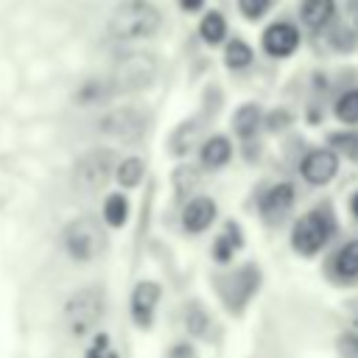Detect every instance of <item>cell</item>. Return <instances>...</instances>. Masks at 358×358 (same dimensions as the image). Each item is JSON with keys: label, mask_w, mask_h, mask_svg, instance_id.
Segmentation results:
<instances>
[{"label": "cell", "mask_w": 358, "mask_h": 358, "mask_svg": "<svg viewBox=\"0 0 358 358\" xmlns=\"http://www.w3.org/2000/svg\"><path fill=\"white\" fill-rule=\"evenodd\" d=\"M162 17L148 0H126L109 17V34L115 39H143L157 34Z\"/></svg>", "instance_id": "1"}, {"label": "cell", "mask_w": 358, "mask_h": 358, "mask_svg": "<svg viewBox=\"0 0 358 358\" xmlns=\"http://www.w3.org/2000/svg\"><path fill=\"white\" fill-rule=\"evenodd\" d=\"M103 310H106V294L101 285H84V288L73 291L64 302L67 330L73 336H87L103 319Z\"/></svg>", "instance_id": "2"}, {"label": "cell", "mask_w": 358, "mask_h": 358, "mask_svg": "<svg viewBox=\"0 0 358 358\" xmlns=\"http://www.w3.org/2000/svg\"><path fill=\"white\" fill-rule=\"evenodd\" d=\"M62 241L73 260L90 263L106 249V229L101 227V221L95 215H78L64 227Z\"/></svg>", "instance_id": "3"}, {"label": "cell", "mask_w": 358, "mask_h": 358, "mask_svg": "<svg viewBox=\"0 0 358 358\" xmlns=\"http://www.w3.org/2000/svg\"><path fill=\"white\" fill-rule=\"evenodd\" d=\"M157 59L145 50H134V53H123L117 62H115V70H112V90L115 92H140L145 87L154 84L157 78Z\"/></svg>", "instance_id": "4"}, {"label": "cell", "mask_w": 358, "mask_h": 358, "mask_svg": "<svg viewBox=\"0 0 358 358\" xmlns=\"http://www.w3.org/2000/svg\"><path fill=\"white\" fill-rule=\"evenodd\" d=\"M117 165V154L112 148H92L81 154L73 165V185L81 193H98L106 187Z\"/></svg>", "instance_id": "5"}, {"label": "cell", "mask_w": 358, "mask_h": 358, "mask_svg": "<svg viewBox=\"0 0 358 358\" xmlns=\"http://www.w3.org/2000/svg\"><path fill=\"white\" fill-rule=\"evenodd\" d=\"M336 232V221L327 210H310L305 213L296 224H294V232H291V243L299 255H316L327 241L330 235Z\"/></svg>", "instance_id": "6"}, {"label": "cell", "mask_w": 358, "mask_h": 358, "mask_svg": "<svg viewBox=\"0 0 358 358\" xmlns=\"http://www.w3.org/2000/svg\"><path fill=\"white\" fill-rule=\"evenodd\" d=\"M148 129V115L137 106H120L98 120V131L117 143H137Z\"/></svg>", "instance_id": "7"}, {"label": "cell", "mask_w": 358, "mask_h": 358, "mask_svg": "<svg viewBox=\"0 0 358 358\" xmlns=\"http://www.w3.org/2000/svg\"><path fill=\"white\" fill-rule=\"evenodd\" d=\"M257 282H260V271H257L255 266H243V268L232 271L229 277H224V282H218V294H221L224 302L238 313V310L249 302V296L255 294Z\"/></svg>", "instance_id": "8"}, {"label": "cell", "mask_w": 358, "mask_h": 358, "mask_svg": "<svg viewBox=\"0 0 358 358\" xmlns=\"http://www.w3.org/2000/svg\"><path fill=\"white\" fill-rule=\"evenodd\" d=\"M299 171H302L305 182H310V185H327L336 176V171H338V157L330 148H316V151L305 154Z\"/></svg>", "instance_id": "9"}, {"label": "cell", "mask_w": 358, "mask_h": 358, "mask_svg": "<svg viewBox=\"0 0 358 358\" xmlns=\"http://www.w3.org/2000/svg\"><path fill=\"white\" fill-rule=\"evenodd\" d=\"M296 45H299V34L291 22H274L263 31V50L268 56H277V59L291 56L296 50Z\"/></svg>", "instance_id": "10"}, {"label": "cell", "mask_w": 358, "mask_h": 358, "mask_svg": "<svg viewBox=\"0 0 358 358\" xmlns=\"http://www.w3.org/2000/svg\"><path fill=\"white\" fill-rule=\"evenodd\" d=\"M159 285L151 282V280H143L134 285L131 291V319L140 324V327H148L151 319H154V310H157V302H159Z\"/></svg>", "instance_id": "11"}, {"label": "cell", "mask_w": 358, "mask_h": 358, "mask_svg": "<svg viewBox=\"0 0 358 358\" xmlns=\"http://www.w3.org/2000/svg\"><path fill=\"white\" fill-rule=\"evenodd\" d=\"M294 185H288V182H280V185H274L263 199H260V213H263V218L266 221H280L288 210H291V204H294Z\"/></svg>", "instance_id": "12"}, {"label": "cell", "mask_w": 358, "mask_h": 358, "mask_svg": "<svg viewBox=\"0 0 358 358\" xmlns=\"http://www.w3.org/2000/svg\"><path fill=\"white\" fill-rule=\"evenodd\" d=\"M213 218H215V201H213L210 196H196V199L185 207V213H182V224H185L187 232H201V229H207V227L213 224Z\"/></svg>", "instance_id": "13"}, {"label": "cell", "mask_w": 358, "mask_h": 358, "mask_svg": "<svg viewBox=\"0 0 358 358\" xmlns=\"http://www.w3.org/2000/svg\"><path fill=\"white\" fill-rule=\"evenodd\" d=\"M112 95H115V90H112V81H109V78H87V81L76 90L73 101H76L78 106H92V103H106Z\"/></svg>", "instance_id": "14"}, {"label": "cell", "mask_w": 358, "mask_h": 358, "mask_svg": "<svg viewBox=\"0 0 358 358\" xmlns=\"http://www.w3.org/2000/svg\"><path fill=\"white\" fill-rule=\"evenodd\" d=\"M241 246H243L241 229H238V224H235V221H229V224L224 227V232L218 235V241H215V246H213V255H215V260H218V263H229V260H232V255H235Z\"/></svg>", "instance_id": "15"}, {"label": "cell", "mask_w": 358, "mask_h": 358, "mask_svg": "<svg viewBox=\"0 0 358 358\" xmlns=\"http://www.w3.org/2000/svg\"><path fill=\"white\" fill-rule=\"evenodd\" d=\"M299 14H302V22H305L308 28L319 31V28L327 25L330 17H333V0H305L302 8H299Z\"/></svg>", "instance_id": "16"}, {"label": "cell", "mask_w": 358, "mask_h": 358, "mask_svg": "<svg viewBox=\"0 0 358 358\" xmlns=\"http://www.w3.org/2000/svg\"><path fill=\"white\" fill-rule=\"evenodd\" d=\"M229 157H232V145H229V140H227L224 134H215V137H210V140L201 145V162H204L207 168H218V165H224Z\"/></svg>", "instance_id": "17"}, {"label": "cell", "mask_w": 358, "mask_h": 358, "mask_svg": "<svg viewBox=\"0 0 358 358\" xmlns=\"http://www.w3.org/2000/svg\"><path fill=\"white\" fill-rule=\"evenodd\" d=\"M143 173H145V162L140 157H126L115 165V176L120 187H137L143 182Z\"/></svg>", "instance_id": "18"}, {"label": "cell", "mask_w": 358, "mask_h": 358, "mask_svg": "<svg viewBox=\"0 0 358 358\" xmlns=\"http://www.w3.org/2000/svg\"><path fill=\"white\" fill-rule=\"evenodd\" d=\"M336 274L344 280L358 277V241H350L341 246V252L336 255Z\"/></svg>", "instance_id": "19"}, {"label": "cell", "mask_w": 358, "mask_h": 358, "mask_svg": "<svg viewBox=\"0 0 358 358\" xmlns=\"http://www.w3.org/2000/svg\"><path fill=\"white\" fill-rule=\"evenodd\" d=\"M129 218V201L123 193H109L103 201V221L109 227H123Z\"/></svg>", "instance_id": "20"}, {"label": "cell", "mask_w": 358, "mask_h": 358, "mask_svg": "<svg viewBox=\"0 0 358 358\" xmlns=\"http://www.w3.org/2000/svg\"><path fill=\"white\" fill-rule=\"evenodd\" d=\"M235 131L243 137V140H249L255 131H257V126H260V109L255 106V103H243L238 112H235Z\"/></svg>", "instance_id": "21"}, {"label": "cell", "mask_w": 358, "mask_h": 358, "mask_svg": "<svg viewBox=\"0 0 358 358\" xmlns=\"http://www.w3.org/2000/svg\"><path fill=\"white\" fill-rule=\"evenodd\" d=\"M199 34H201V39H204V42L218 45V42L224 39V34H227V22H224V17H221L218 11H210V14L201 20Z\"/></svg>", "instance_id": "22"}, {"label": "cell", "mask_w": 358, "mask_h": 358, "mask_svg": "<svg viewBox=\"0 0 358 358\" xmlns=\"http://www.w3.org/2000/svg\"><path fill=\"white\" fill-rule=\"evenodd\" d=\"M196 137H199V123H182L176 131H173V137H171V151L173 154H185V151H190V145L196 143Z\"/></svg>", "instance_id": "23"}, {"label": "cell", "mask_w": 358, "mask_h": 358, "mask_svg": "<svg viewBox=\"0 0 358 358\" xmlns=\"http://www.w3.org/2000/svg\"><path fill=\"white\" fill-rule=\"evenodd\" d=\"M224 62L229 64V67H246L249 62H252V48L243 42V39H232L229 45H227V50H224Z\"/></svg>", "instance_id": "24"}, {"label": "cell", "mask_w": 358, "mask_h": 358, "mask_svg": "<svg viewBox=\"0 0 358 358\" xmlns=\"http://www.w3.org/2000/svg\"><path fill=\"white\" fill-rule=\"evenodd\" d=\"M336 117L344 123H358V90H350L336 101Z\"/></svg>", "instance_id": "25"}, {"label": "cell", "mask_w": 358, "mask_h": 358, "mask_svg": "<svg viewBox=\"0 0 358 358\" xmlns=\"http://www.w3.org/2000/svg\"><path fill=\"white\" fill-rule=\"evenodd\" d=\"M330 145H336V151L347 154L350 159H358V131H336L330 134Z\"/></svg>", "instance_id": "26"}, {"label": "cell", "mask_w": 358, "mask_h": 358, "mask_svg": "<svg viewBox=\"0 0 358 358\" xmlns=\"http://www.w3.org/2000/svg\"><path fill=\"white\" fill-rule=\"evenodd\" d=\"M196 182H199L196 168H190V165H179V168L173 171V185H176L179 193H190V190L196 187Z\"/></svg>", "instance_id": "27"}, {"label": "cell", "mask_w": 358, "mask_h": 358, "mask_svg": "<svg viewBox=\"0 0 358 358\" xmlns=\"http://www.w3.org/2000/svg\"><path fill=\"white\" fill-rule=\"evenodd\" d=\"M84 358H117V355H115V350H112L109 336H106V333H98V336L92 338V344H90V350H87Z\"/></svg>", "instance_id": "28"}, {"label": "cell", "mask_w": 358, "mask_h": 358, "mask_svg": "<svg viewBox=\"0 0 358 358\" xmlns=\"http://www.w3.org/2000/svg\"><path fill=\"white\" fill-rule=\"evenodd\" d=\"M207 324H210L207 313H204L199 305H190V308H187V330L196 333V336H201V333H207Z\"/></svg>", "instance_id": "29"}, {"label": "cell", "mask_w": 358, "mask_h": 358, "mask_svg": "<svg viewBox=\"0 0 358 358\" xmlns=\"http://www.w3.org/2000/svg\"><path fill=\"white\" fill-rule=\"evenodd\" d=\"M268 3H271V0H238V8H241V14H243L246 20H257V17L268 8Z\"/></svg>", "instance_id": "30"}, {"label": "cell", "mask_w": 358, "mask_h": 358, "mask_svg": "<svg viewBox=\"0 0 358 358\" xmlns=\"http://www.w3.org/2000/svg\"><path fill=\"white\" fill-rule=\"evenodd\" d=\"M352 42H355V36H352V31H350V28H344V25H341V28H336V31H333V45H336V48L350 50V48H352Z\"/></svg>", "instance_id": "31"}, {"label": "cell", "mask_w": 358, "mask_h": 358, "mask_svg": "<svg viewBox=\"0 0 358 358\" xmlns=\"http://www.w3.org/2000/svg\"><path fill=\"white\" fill-rule=\"evenodd\" d=\"M338 344H341V352H344L347 358H358V336L344 333V336L338 338Z\"/></svg>", "instance_id": "32"}, {"label": "cell", "mask_w": 358, "mask_h": 358, "mask_svg": "<svg viewBox=\"0 0 358 358\" xmlns=\"http://www.w3.org/2000/svg\"><path fill=\"white\" fill-rule=\"evenodd\" d=\"M288 120H291V117H288V112H271V115L266 117V126H268L271 131H277V129H282Z\"/></svg>", "instance_id": "33"}, {"label": "cell", "mask_w": 358, "mask_h": 358, "mask_svg": "<svg viewBox=\"0 0 358 358\" xmlns=\"http://www.w3.org/2000/svg\"><path fill=\"white\" fill-rule=\"evenodd\" d=\"M168 358H193V352H190V347L187 344H176L173 350H171V355Z\"/></svg>", "instance_id": "34"}, {"label": "cell", "mask_w": 358, "mask_h": 358, "mask_svg": "<svg viewBox=\"0 0 358 358\" xmlns=\"http://www.w3.org/2000/svg\"><path fill=\"white\" fill-rule=\"evenodd\" d=\"M201 3H204V0H179V6H182L185 11H196V8H201Z\"/></svg>", "instance_id": "35"}, {"label": "cell", "mask_w": 358, "mask_h": 358, "mask_svg": "<svg viewBox=\"0 0 358 358\" xmlns=\"http://www.w3.org/2000/svg\"><path fill=\"white\" fill-rule=\"evenodd\" d=\"M350 207H352V215H355V218H358V193H355V196H352V199H350Z\"/></svg>", "instance_id": "36"}, {"label": "cell", "mask_w": 358, "mask_h": 358, "mask_svg": "<svg viewBox=\"0 0 358 358\" xmlns=\"http://www.w3.org/2000/svg\"><path fill=\"white\" fill-rule=\"evenodd\" d=\"M355 327H358V316H355Z\"/></svg>", "instance_id": "37"}]
</instances>
